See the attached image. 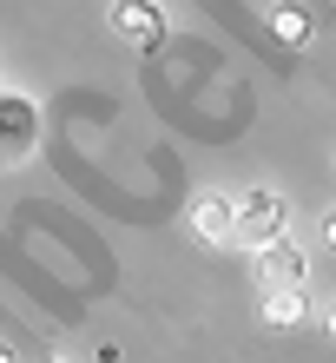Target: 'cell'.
Returning a JSON list of instances; mask_svg holds the SVG:
<instances>
[{
    "instance_id": "6",
    "label": "cell",
    "mask_w": 336,
    "mask_h": 363,
    "mask_svg": "<svg viewBox=\"0 0 336 363\" xmlns=\"http://www.w3.org/2000/svg\"><path fill=\"white\" fill-rule=\"evenodd\" d=\"M270 33H277L284 47H303V40H310V20L297 7H270Z\"/></svg>"
},
{
    "instance_id": "5",
    "label": "cell",
    "mask_w": 336,
    "mask_h": 363,
    "mask_svg": "<svg viewBox=\"0 0 336 363\" xmlns=\"http://www.w3.org/2000/svg\"><path fill=\"white\" fill-rule=\"evenodd\" d=\"M264 324H277V330H290V324H303V311H310V291L303 284H264Z\"/></svg>"
},
{
    "instance_id": "1",
    "label": "cell",
    "mask_w": 336,
    "mask_h": 363,
    "mask_svg": "<svg viewBox=\"0 0 336 363\" xmlns=\"http://www.w3.org/2000/svg\"><path fill=\"white\" fill-rule=\"evenodd\" d=\"M185 231H192L198 245H231L238 238V199H231V191H198L192 211H185Z\"/></svg>"
},
{
    "instance_id": "9",
    "label": "cell",
    "mask_w": 336,
    "mask_h": 363,
    "mask_svg": "<svg viewBox=\"0 0 336 363\" xmlns=\"http://www.w3.org/2000/svg\"><path fill=\"white\" fill-rule=\"evenodd\" d=\"M0 363H7V350H0Z\"/></svg>"
},
{
    "instance_id": "3",
    "label": "cell",
    "mask_w": 336,
    "mask_h": 363,
    "mask_svg": "<svg viewBox=\"0 0 336 363\" xmlns=\"http://www.w3.org/2000/svg\"><path fill=\"white\" fill-rule=\"evenodd\" d=\"M112 33L132 40V47H158L165 40V13L152 0H112Z\"/></svg>"
},
{
    "instance_id": "7",
    "label": "cell",
    "mask_w": 336,
    "mask_h": 363,
    "mask_svg": "<svg viewBox=\"0 0 336 363\" xmlns=\"http://www.w3.org/2000/svg\"><path fill=\"white\" fill-rule=\"evenodd\" d=\"M323 251H336V205L323 211Z\"/></svg>"
},
{
    "instance_id": "8",
    "label": "cell",
    "mask_w": 336,
    "mask_h": 363,
    "mask_svg": "<svg viewBox=\"0 0 336 363\" xmlns=\"http://www.w3.org/2000/svg\"><path fill=\"white\" fill-rule=\"evenodd\" d=\"M323 324H330V337H336V304H330V317H323Z\"/></svg>"
},
{
    "instance_id": "4",
    "label": "cell",
    "mask_w": 336,
    "mask_h": 363,
    "mask_svg": "<svg viewBox=\"0 0 336 363\" xmlns=\"http://www.w3.org/2000/svg\"><path fill=\"white\" fill-rule=\"evenodd\" d=\"M257 277H264V284H303V277H310V258L277 231V238L257 245Z\"/></svg>"
},
{
    "instance_id": "2",
    "label": "cell",
    "mask_w": 336,
    "mask_h": 363,
    "mask_svg": "<svg viewBox=\"0 0 336 363\" xmlns=\"http://www.w3.org/2000/svg\"><path fill=\"white\" fill-rule=\"evenodd\" d=\"M277 231H284V199H277V191H264V185L238 191V238L264 245V238H277Z\"/></svg>"
}]
</instances>
